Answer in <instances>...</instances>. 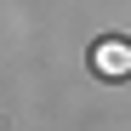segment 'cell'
<instances>
[{
  "label": "cell",
  "mask_w": 131,
  "mask_h": 131,
  "mask_svg": "<svg viewBox=\"0 0 131 131\" xmlns=\"http://www.w3.org/2000/svg\"><path fill=\"white\" fill-rule=\"evenodd\" d=\"M91 63H97L103 80H125L131 74V46H125V40H103V46L91 51Z\"/></svg>",
  "instance_id": "cell-1"
}]
</instances>
